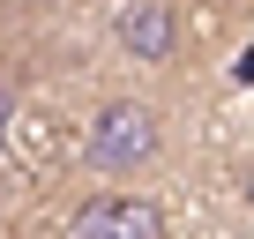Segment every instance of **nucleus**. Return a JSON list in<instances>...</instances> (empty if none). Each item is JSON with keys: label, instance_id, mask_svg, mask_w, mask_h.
I'll use <instances>...</instances> for the list:
<instances>
[{"label": "nucleus", "instance_id": "1", "mask_svg": "<svg viewBox=\"0 0 254 239\" xmlns=\"http://www.w3.org/2000/svg\"><path fill=\"white\" fill-rule=\"evenodd\" d=\"M172 157V112L142 90H112L82 120V165L105 179H150Z\"/></svg>", "mask_w": 254, "mask_h": 239}, {"label": "nucleus", "instance_id": "2", "mask_svg": "<svg viewBox=\"0 0 254 239\" xmlns=\"http://www.w3.org/2000/svg\"><path fill=\"white\" fill-rule=\"evenodd\" d=\"M60 239H165V209L135 187H97L67 209Z\"/></svg>", "mask_w": 254, "mask_h": 239}, {"label": "nucleus", "instance_id": "3", "mask_svg": "<svg viewBox=\"0 0 254 239\" xmlns=\"http://www.w3.org/2000/svg\"><path fill=\"white\" fill-rule=\"evenodd\" d=\"M112 45H120V60H135V67H172V53H180V15H172V0H120Z\"/></svg>", "mask_w": 254, "mask_h": 239}, {"label": "nucleus", "instance_id": "4", "mask_svg": "<svg viewBox=\"0 0 254 239\" xmlns=\"http://www.w3.org/2000/svg\"><path fill=\"white\" fill-rule=\"evenodd\" d=\"M0 8H15V15H67V8H82V0H0Z\"/></svg>", "mask_w": 254, "mask_h": 239}]
</instances>
